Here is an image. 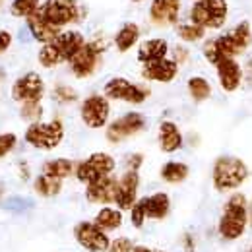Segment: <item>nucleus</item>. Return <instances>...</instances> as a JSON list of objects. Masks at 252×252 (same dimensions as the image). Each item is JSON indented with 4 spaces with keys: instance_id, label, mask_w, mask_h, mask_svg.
<instances>
[{
    "instance_id": "nucleus-1",
    "label": "nucleus",
    "mask_w": 252,
    "mask_h": 252,
    "mask_svg": "<svg viewBox=\"0 0 252 252\" xmlns=\"http://www.w3.org/2000/svg\"><path fill=\"white\" fill-rule=\"evenodd\" d=\"M251 225L249 218V200L243 192H233L218 221V233L223 241H239Z\"/></svg>"
},
{
    "instance_id": "nucleus-2",
    "label": "nucleus",
    "mask_w": 252,
    "mask_h": 252,
    "mask_svg": "<svg viewBox=\"0 0 252 252\" xmlns=\"http://www.w3.org/2000/svg\"><path fill=\"white\" fill-rule=\"evenodd\" d=\"M86 37L76 30L61 32L59 37H55L51 43H45L39 51V64L43 68H55L63 63H70L76 53L86 45Z\"/></svg>"
},
{
    "instance_id": "nucleus-3",
    "label": "nucleus",
    "mask_w": 252,
    "mask_h": 252,
    "mask_svg": "<svg viewBox=\"0 0 252 252\" xmlns=\"http://www.w3.org/2000/svg\"><path fill=\"white\" fill-rule=\"evenodd\" d=\"M249 179V167L241 158L235 156H221L216 159L212 169V183L218 192H235L241 189Z\"/></svg>"
},
{
    "instance_id": "nucleus-4",
    "label": "nucleus",
    "mask_w": 252,
    "mask_h": 252,
    "mask_svg": "<svg viewBox=\"0 0 252 252\" xmlns=\"http://www.w3.org/2000/svg\"><path fill=\"white\" fill-rule=\"evenodd\" d=\"M37 12L59 30L72 24H80L86 16L78 0H45Z\"/></svg>"
},
{
    "instance_id": "nucleus-5",
    "label": "nucleus",
    "mask_w": 252,
    "mask_h": 252,
    "mask_svg": "<svg viewBox=\"0 0 252 252\" xmlns=\"http://www.w3.org/2000/svg\"><path fill=\"white\" fill-rule=\"evenodd\" d=\"M229 4L227 0H194L190 6V22L204 30H221L227 24Z\"/></svg>"
},
{
    "instance_id": "nucleus-6",
    "label": "nucleus",
    "mask_w": 252,
    "mask_h": 252,
    "mask_svg": "<svg viewBox=\"0 0 252 252\" xmlns=\"http://www.w3.org/2000/svg\"><path fill=\"white\" fill-rule=\"evenodd\" d=\"M105 49H107V41L105 39L97 37V39L88 41L80 49V53H76V57L68 63L72 74L76 78H80V80L94 76L95 72H97V68H99V64H101V57H103Z\"/></svg>"
},
{
    "instance_id": "nucleus-7",
    "label": "nucleus",
    "mask_w": 252,
    "mask_h": 252,
    "mask_svg": "<svg viewBox=\"0 0 252 252\" xmlns=\"http://www.w3.org/2000/svg\"><path fill=\"white\" fill-rule=\"evenodd\" d=\"M64 140V125L63 121L55 119L51 123H32L26 130V142L37 150H55Z\"/></svg>"
},
{
    "instance_id": "nucleus-8",
    "label": "nucleus",
    "mask_w": 252,
    "mask_h": 252,
    "mask_svg": "<svg viewBox=\"0 0 252 252\" xmlns=\"http://www.w3.org/2000/svg\"><path fill=\"white\" fill-rule=\"evenodd\" d=\"M117 163H115V158L105 154V152H95L92 154L88 159L80 161L76 165V171H74V177L84 183V185H90L97 179H103L107 175H113Z\"/></svg>"
},
{
    "instance_id": "nucleus-9",
    "label": "nucleus",
    "mask_w": 252,
    "mask_h": 252,
    "mask_svg": "<svg viewBox=\"0 0 252 252\" xmlns=\"http://www.w3.org/2000/svg\"><path fill=\"white\" fill-rule=\"evenodd\" d=\"M103 95L111 101H125L130 105H142L148 97H150V88L134 84L126 78H111L105 88H103Z\"/></svg>"
},
{
    "instance_id": "nucleus-10",
    "label": "nucleus",
    "mask_w": 252,
    "mask_h": 252,
    "mask_svg": "<svg viewBox=\"0 0 252 252\" xmlns=\"http://www.w3.org/2000/svg\"><path fill=\"white\" fill-rule=\"evenodd\" d=\"M80 117H82V123L88 126V128H103L109 123V117H111V103L105 95L94 94L90 97H86L80 105Z\"/></svg>"
},
{
    "instance_id": "nucleus-11",
    "label": "nucleus",
    "mask_w": 252,
    "mask_h": 252,
    "mask_svg": "<svg viewBox=\"0 0 252 252\" xmlns=\"http://www.w3.org/2000/svg\"><path fill=\"white\" fill-rule=\"evenodd\" d=\"M74 239L88 252H107L111 245L107 231H103L94 221H80L74 227Z\"/></svg>"
},
{
    "instance_id": "nucleus-12",
    "label": "nucleus",
    "mask_w": 252,
    "mask_h": 252,
    "mask_svg": "<svg viewBox=\"0 0 252 252\" xmlns=\"http://www.w3.org/2000/svg\"><path fill=\"white\" fill-rule=\"evenodd\" d=\"M146 128V119L142 113H126L123 117H119L117 121H113L111 125L107 126V140L111 144H119V142H125L128 138L140 134L142 130Z\"/></svg>"
},
{
    "instance_id": "nucleus-13",
    "label": "nucleus",
    "mask_w": 252,
    "mask_h": 252,
    "mask_svg": "<svg viewBox=\"0 0 252 252\" xmlns=\"http://www.w3.org/2000/svg\"><path fill=\"white\" fill-rule=\"evenodd\" d=\"M45 95V82L37 72H28L18 78L12 86V99L26 105V103H41Z\"/></svg>"
},
{
    "instance_id": "nucleus-14",
    "label": "nucleus",
    "mask_w": 252,
    "mask_h": 252,
    "mask_svg": "<svg viewBox=\"0 0 252 252\" xmlns=\"http://www.w3.org/2000/svg\"><path fill=\"white\" fill-rule=\"evenodd\" d=\"M216 72L218 82L225 94H235L245 82V68L239 64L237 59H223L221 63L216 64Z\"/></svg>"
},
{
    "instance_id": "nucleus-15",
    "label": "nucleus",
    "mask_w": 252,
    "mask_h": 252,
    "mask_svg": "<svg viewBox=\"0 0 252 252\" xmlns=\"http://www.w3.org/2000/svg\"><path fill=\"white\" fill-rule=\"evenodd\" d=\"M117 189H119V179H115L113 175H107L103 179H97L94 183L86 185V198L92 204L111 206L117 200Z\"/></svg>"
},
{
    "instance_id": "nucleus-16",
    "label": "nucleus",
    "mask_w": 252,
    "mask_h": 252,
    "mask_svg": "<svg viewBox=\"0 0 252 252\" xmlns=\"http://www.w3.org/2000/svg\"><path fill=\"white\" fill-rule=\"evenodd\" d=\"M138 189H140V175L138 171H130L126 169L123 177L119 179V189H117V208L119 210H128L138 202Z\"/></svg>"
},
{
    "instance_id": "nucleus-17",
    "label": "nucleus",
    "mask_w": 252,
    "mask_h": 252,
    "mask_svg": "<svg viewBox=\"0 0 252 252\" xmlns=\"http://www.w3.org/2000/svg\"><path fill=\"white\" fill-rule=\"evenodd\" d=\"M179 18H181V0H152L150 20L156 26L161 28L175 26L179 24Z\"/></svg>"
},
{
    "instance_id": "nucleus-18",
    "label": "nucleus",
    "mask_w": 252,
    "mask_h": 252,
    "mask_svg": "<svg viewBox=\"0 0 252 252\" xmlns=\"http://www.w3.org/2000/svg\"><path fill=\"white\" fill-rule=\"evenodd\" d=\"M179 74V64L173 59H161L156 63L144 64L142 68V78L148 82H159V84H169L177 78Z\"/></svg>"
},
{
    "instance_id": "nucleus-19",
    "label": "nucleus",
    "mask_w": 252,
    "mask_h": 252,
    "mask_svg": "<svg viewBox=\"0 0 252 252\" xmlns=\"http://www.w3.org/2000/svg\"><path fill=\"white\" fill-rule=\"evenodd\" d=\"M158 142L161 152L165 154H175L183 148L185 144V138H183V132L181 128L175 125L173 121H163L159 125V132H158Z\"/></svg>"
},
{
    "instance_id": "nucleus-20",
    "label": "nucleus",
    "mask_w": 252,
    "mask_h": 252,
    "mask_svg": "<svg viewBox=\"0 0 252 252\" xmlns=\"http://www.w3.org/2000/svg\"><path fill=\"white\" fill-rule=\"evenodd\" d=\"M167 55H169V43L165 39H161V37L148 39V41H144L138 47V61L142 64L156 63V61H161V59H167Z\"/></svg>"
},
{
    "instance_id": "nucleus-21",
    "label": "nucleus",
    "mask_w": 252,
    "mask_h": 252,
    "mask_svg": "<svg viewBox=\"0 0 252 252\" xmlns=\"http://www.w3.org/2000/svg\"><path fill=\"white\" fill-rule=\"evenodd\" d=\"M142 204L148 220H165L171 212V198L165 192H156L152 196L142 198Z\"/></svg>"
},
{
    "instance_id": "nucleus-22",
    "label": "nucleus",
    "mask_w": 252,
    "mask_h": 252,
    "mask_svg": "<svg viewBox=\"0 0 252 252\" xmlns=\"http://www.w3.org/2000/svg\"><path fill=\"white\" fill-rule=\"evenodd\" d=\"M28 28H30V32H32L33 39L35 41H39V43H51L55 37H59V33L63 32V30H59V28H55L53 24H49L43 16H39V12H35L33 16L28 18Z\"/></svg>"
},
{
    "instance_id": "nucleus-23",
    "label": "nucleus",
    "mask_w": 252,
    "mask_h": 252,
    "mask_svg": "<svg viewBox=\"0 0 252 252\" xmlns=\"http://www.w3.org/2000/svg\"><path fill=\"white\" fill-rule=\"evenodd\" d=\"M123 221H125V216H123V210L119 208H113V206H103L97 214H95L94 223L99 225L103 231H117L123 227Z\"/></svg>"
},
{
    "instance_id": "nucleus-24",
    "label": "nucleus",
    "mask_w": 252,
    "mask_h": 252,
    "mask_svg": "<svg viewBox=\"0 0 252 252\" xmlns=\"http://www.w3.org/2000/svg\"><path fill=\"white\" fill-rule=\"evenodd\" d=\"M229 37H231V43L237 51V55L241 57L243 53H247L251 49L252 45V28H251V22H239L233 30H229Z\"/></svg>"
},
{
    "instance_id": "nucleus-25",
    "label": "nucleus",
    "mask_w": 252,
    "mask_h": 252,
    "mask_svg": "<svg viewBox=\"0 0 252 252\" xmlns=\"http://www.w3.org/2000/svg\"><path fill=\"white\" fill-rule=\"evenodd\" d=\"M189 173H190L189 165L183 163V161H167L161 167V171H159L161 179L165 183H169V185H181V183H185L187 177H189Z\"/></svg>"
},
{
    "instance_id": "nucleus-26",
    "label": "nucleus",
    "mask_w": 252,
    "mask_h": 252,
    "mask_svg": "<svg viewBox=\"0 0 252 252\" xmlns=\"http://www.w3.org/2000/svg\"><path fill=\"white\" fill-rule=\"evenodd\" d=\"M138 41H140V28L132 22L125 24L115 35V47L119 53H128Z\"/></svg>"
},
{
    "instance_id": "nucleus-27",
    "label": "nucleus",
    "mask_w": 252,
    "mask_h": 252,
    "mask_svg": "<svg viewBox=\"0 0 252 252\" xmlns=\"http://www.w3.org/2000/svg\"><path fill=\"white\" fill-rule=\"evenodd\" d=\"M76 171V163L70 161L66 158H57V159H49L45 165H43V173L49 175V177H55V179H68L70 175H74Z\"/></svg>"
},
{
    "instance_id": "nucleus-28",
    "label": "nucleus",
    "mask_w": 252,
    "mask_h": 252,
    "mask_svg": "<svg viewBox=\"0 0 252 252\" xmlns=\"http://www.w3.org/2000/svg\"><path fill=\"white\" fill-rule=\"evenodd\" d=\"M33 189H35V192H37L39 196H43V198H53V196L61 194V190H63V181L41 173V175L35 179Z\"/></svg>"
},
{
    "instance_id": "nucleus-29",
    "label": "nucleus",
    "mask_w": 252,
    "mask_h": 252,
    "mask_svg": "<svg viewBox=\"0 0 252 252\" xmlns=\"http://www.w3.org/2000/svg\"><path fill=\"white\" fill-rule=\"evenodd\" d=\"M189 88V95L196 101V103H202V101H208L212 97V84L204 78V76H192L187 84Z\"/></svg>"
},
{
    "instance_id": "nucleus-30",
    "label": "nucleus",
    "mask_w": 252,
    "mask_h": 252,
    "mask_svg": "<svg viewBox=\"0 0 252 252\" xmlns=\"http://www.w3.org/2000/svg\"><path fill=\"white\" fill-rule=\"evenodd\" d=\"M177 33L181 37V41L185 43H198L206 37V30L194 22H185V24H179L177 26Z\"/></svg>"
},
{
    "instance_id": "nucleus-31",
    "label": "nucleus",
    "mask_w": 252,
    "mask_h": 252,
    "mask_svg": "<svg viewBox=\"0 0 252 252\" xmlns=\"http://www.w3.org/2000/svg\"><path fill=\"white\" fill-rule=\"evenodd\" d=\"M41 6V0H12V6H10V12L12 16L16 18H30L33 16Z\"/></svg>"
},
{
    "instance_id": "nucleus-32",
    "label": "nucleus",
    "mask_w": 252,
    "mask_h": 252,
    "mask_svg": "<svg viewBox=\"0 0 252 252\" xmlns=\"http://www.w3.org/2000/svg\"><path fill=\"white\" fill-rule=\"evenodd\" d=\"M20 115H22V119H26L30 123H39L43 117V107H41V103H26V105H22Z\"/></svg>"
},
{
    "instance_id": "nucleus-33",
    "label": "nucleus",
    "mask_w": 252,
    "mask_h": 252,
    "mask_svg": "<svg viewBox=\"0 0 252 252\" xmlns=\"http://www.w3.org/2000/svg\"><path fill=\"white\" fill-rule=\"evenodd\" d=\"M55 99L59 101V103H74L76 99H78V92L74 90V88H70V86H66V84H59L57 88H55Z\"/></svg>"
},
{
    "instance_id": "nucleus-34",
    "label": "nucleus",
    "mask_w": 252,
    "mask_h": 252,
    "mask_svg": "<svg viewBox=\"0 0 252 252\" xmlns=\"http://www.w3.org/2000/svg\"><path fill=\"white\" fill-rule=\"evenodd\" d=\"M146 220H148V216H146L144 204H142V200H138V202L130 208V223H132L136 229H140V227H144Z\"/></svg>"
},
{
    "instance_id": "nucleus-35",
    "label": "nucleus",
    "mask_w": 252,
    "mask_h": 252,
    "mask_svg": "<svg viewBox=\"0 0 252 252\" xmlns=\"http://www.w3.org/2000/svg\"><path fill=\"white\" fill-rule=\"evenodd\" d=\"M16 144H18V138H16V134H12V132H6V134H0V159L6 158L14 148H16Z\"/></svg>"
},
{
    "instance_id": "nucleus-36",
    "label": "nucleus",
    "mask_w": 252,
    "mask_h": 252,
    "mask_svg": "<svg viewBox=\"0 0 252 252\" xmlns=\"http://www.w3.org/2000/svg\"><path fill=\"white\" fill-rule=\"evenodd\" d=\"M134 249H136V245L128 237H119V239H113L111 241L107 252H134Z\"/></svg>"
},
{
    "instance_id": "nucleus-37",
    "label": "nucleus",
    "mask_w": 252,
    "mask_h": 252,
    "mask_svg": "<svg viewBox=\"0 0 252 252\" xmlns=\"http://www.w3.org/2000/svg\"><path fill=\"white\" fill-rule=\"evenodd\" d=\"M142 163H144V156H142V154H130V156L126 158V167H128L130 171H138V169L142 167Z\"/></svg>"
},
{
    "instance_id": "nucleus-38",
    "label": "nucleus",
    "mask_w": 252,
    "mask_h": 252,
    "mask_svg": "<svg viewBox=\"0 0 252 252\" xmlns=\"http://www.w3.org/2000/svg\"><path fill=\"white\" fill-rule=\"evenodd\" d=\"M173 61L179 64H185L189 61V51L185 49V47H175V51H173Z\"/></svg>"
},
{
    "instance_id": "nucleus-39",
    "label": "nucleus",
    "mask_w": 252,
    "mask_h": 252,
    "mask_svg": "<svg viewBox=\"0 0 252 252\" xmlns=\"http://www.w3.org/2000/svg\"><path fill=\"white\" fill-rule=\"evenodd\" d=\"M10 45H12V35L8 32H4V30H0V55L6 53L10 49Z\"/></svg>"
},
{
    "instance_id": "nucleus-40",
    "label": "nucleus",
    "mask_w": 252,
    "mask_h": 252,
    "mask_svg": "<svg viewBox=\"0 0 252 252\" xmlns=\"http://www.w3.org/2000/svg\"><path fill=\"white\" fill-rule=\"evenodd\" d=\"M243 68H245V80H247V82L252 86V59H249V61H247V64H245Z\"/></svg>"
},
{
    "instance_id": "nucleus-41",
    "label": "nucleus",
    "mask_w": 252,
    "mask_h": 252,
    "mask_svg": "<svg viewBox=\"0 0 252 252\" xmlns=\"http://www.w3.org/2000/svg\"><path fill=\"white\" fill-rule=\"evenodd\" d=\"M185 251L194 252V239L190 235H185Z\"/></svg>"
},
{
    "instance_id": "nucleus-42",
    "label": "nucleus",
    "mask_w": 252,
    "mask_h": 252,
    "mask_svg": "<svg viewBox=\"0 0 252 252\" xmlns=\"http://www.w3.org/2000/svg\"><path fill=\"white\" fill-rule=\"evenodd\" d=\"M134 252H156V251H152V249H148V247H136Z\"/></svg>"
},
{
    "instance_id": "nucleus-43",
    "label": "nucleus",
    "mask_w": 252,
    "mask_h": 252,
    "mask_svg": "<svg viewBox=\"0 0 252 252\" xmlns=\"http://www.w3.org/2000/svg\"><path fill=\"white\" fill-rule=\"evenodd\" d=\"M249 218H251V225H252V200L249 202Z\"/></svg>"
},
{
    "instance_id": "nucleus-44",
    "label": "nucleus",
    "mask_w": 252,
    "mask_h": 252,
    "mask_svg": "<svg viewBox=\"0 0 252 252\" xmlns=\"http://www.w3.org/2000/svg\"><path fill=\"white\" fill-rule=\"evenodd\" d=\"M2 4H4V0H0V8H2Z\"/></svg>"
},
{
    "instance_id": "nucleus-45",
    "label": "nucleus",
    "mask_w": 252,
    "mask_h": 252,
    "mask_svg": "<svg viewBox=\"0 0 252 252\" xmlns=\"http://www.w3.org/2000/svg\"><path fill=\"white\" fill-rule=\"evenodd\" d=\"M134 2H142V0H134Z\"/></svg>"
},
{
    "instance_id": "nucleus-46",
    "label": "nucleus",
    "mask_w": 252,
    "mask_h": 252,
    "mask_svg": "<svg viewBox=\"0 0 252 252\" xmlns=\"http://www.w3.org/2000/svg\"><path fill=\"white\" fill-rule=\"evenodd\" d=\"M156 252H165V251H156Z\"/></svg>"
},
{
    "instance_id": "nucleus-47",
    "label": "nucleus",
    "mask_w": 252,
    "mask_h": 252,
    "mask_svg": "<svg viewBox=\"0 0 252 252\" xmlns=\"http://www.w3.org/2000/svg\"><path fill=\"white\" fill-rule=\"evenodd\" d=\"M251 252H252V249H251Z\"/></svg>"
}]
</instances>
